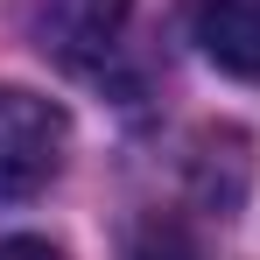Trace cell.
<instances>
[{"label":"cell","mask_w":260,"mask_h":260,"mask_svg":"<svg viewBox=\"0 0 260 260\" xmlns=\"http://www.w3.org/2000/svg\"><path fill=\"white\" fill-rule=\"evenodd\" d=\"M71 155V120L63 106L28 85H0V204L43 197Z\"/></svg>","instance_id":"6da1fadb"},{"label":"cell","mask_w":260,"mask_h":260,"mask_svg":"<svg viewBox=\"0 0 260 260\" xmlns=\"http://www.w3.org/2000/svg\"><path fill=\"white\" fill-rule=\"evenodd\" d=\"M134 0H36L28 21H36V43L56 56V63H99L120 21H127Z\"/></svg>","instance_id":"7a4b0ae2"},{"label":"cell","mask_w":260,"mask_h":260,"mask_svg":"<svg viewBox=\"0 0 260 260\" xmlns=\"http://www.w3.org/2000/svg\"><path fill=\"white\" fill-rule=\"evenodd\" d=\"M190 36L225 78L260 85V0H190Z\"/></svg>","instance_id":"3957f363"},{"label":"cell","mask_w":260,"mask_h":260,"mask_svg":"<svg viewBox=\"0 0 260 260\" xmlns=\"http://www.w3.org/2000/svg\"><path fill=\"white\" fill-rule=\"evenodd\" d=\"M127 260H211L204 253V239L190 232V225H176V218H141L134 225V239H127Z\"/></svg>","instance_id":"277c9868"},{"label":"cell","mask_w":260,"mask_h":260,"mask_svg":"<svg viewBox=\"0 0 260 260\" xmlns=\"http://www.w3.org/2000/svg\"><path fill=\"white\" fill-rule=\"evenodd\" d=\"M0 260H63L49 239H0Z\"/></svg>","instance_id":"5b68a950"}]
</instances>
